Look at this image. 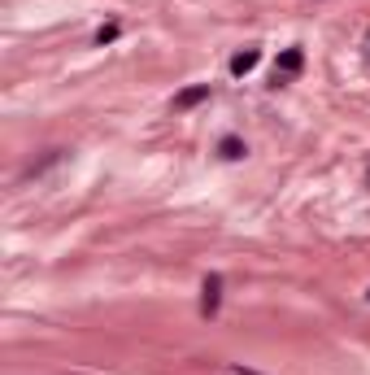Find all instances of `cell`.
Here are the masks:
<instances>
[{"instance_id":"cell-1","label":"cell","mask_w":370,"mask_h":375,"mask_svg":"<svg viewBox=\"0 0 370 375\" xmlns=\"http://www.w3.org/2000/svg\"><path fill=\"white\" fill-rule=\"evenodd\" d=\"M301 70H305V48H283V53H279V61H275V88L292 83Z\"/></svg>"},{"instance_id":"cell-2","label":"cell","mask_w":370,"mask_h":375,"mask_svg":"<svg viewBox=\"0 0 370 375\" xmlns=\"http://www.w3.org/2000/svg\"><path fill=\"white\" fill-rule=\"evenodd\" d=\"M218 310H222V275L214 270V275H205V284H201V314L218 319Z\"/></svg>"},{"instance_id":"cell-3","label":"cell","mask_w":370,"mask_h":375,"mask_svg":"<svg viewBox=\"0 0 370 375\" xmlns=\"http://www.w3.org/2000/svg\"><path fill=\"white\" fill-rule=\"evenodd\" d=\"M209 96H214L209 83H192V88H183V92L175 96V114H187V109H196V105H205Z\"/></svg>"},{"instance_id":"cell-4","label":"cell","mask_w":370,"mask_h":375,"mask_svg":"<svg viewBox=\"0 0 370 375\" xmlns=\"http://www.w3.org/2000/svg\"><path fill=\"white\" fill-rule=\"evenodd\" d=\"M257 61H261V48H244V53L231 57V74H235V79H244L249 70H257Z\"/></svg>"},{"instance_id":"cell-5","label":"cell","mask_w":370,"mask_h":375,"mask_svg":"<svg viewBox=\"0 0 370 375\" xmlns=\"http://www.w3.org/2000/svg\"><path fill=\"white\" fill-rule=\"evenodd\" d=\"M244 153H249V144H244L240 136H222V140H218V157H227V162H240Z\"/></svg>"},{"instance_id":"cell-6","label":"cell","mask_w":370,"mask_h":375,"mask_svg":"<svg viewBox=\"0 0 370 375\" xmlns=\"http://www.w3.org/2000/svg\"><path fill=\"white\" fill-rule=\"evenodd\" d=\"M118 35H122V27H118V22H105V27H101V31H96V44H101V48H105V44H113Z\"/></svg>"},{"instance_id":"cell-7","label":"cell","mask_w":370,"mask_h":375,"mask_svg":"<svg viewBox=\"0 0 370 375\" xmlns=\"http://www.w3.org/2000/svg\"><path fill=\"white\" fill-rule=\"evenodd\" d=\"M235 375H261V371H249V367H231Z\"/></svg>"},{"instance_id":"cell-8","label":"cell","mask_w":370,"mask_h":375,"mask_svg":"<svg viewBox=\"0 0 370 375\" xmlns=\"http://www.w3.org/2000/svg\"><path fill=\"white\" fill-rule=\"evenodd\" d=\"M366 188H370V170H366Z\"/></svg>"},{"instance_id":"cell-9","label":"cell","mask_w":370,"mask_h":375,"mask_svg":"<svg viewBox=\"0 0 370 375\" xmlns=\"http://www.w3.org/2000/svg\"><path fill=\"white\" fill-rule=\"evenodd\" d=\"M366 48H370V40H366Z\"/></svg>"},{"instance_id":"cell-10","label":"cell","mask_w":370,"mask_h":375,"mask_svg":"<svg viewBox=\"0 0 370 375\" xmlns=\"http://www.w3.org/2000/svg\"><path fill=\"white\" fill-rule=\"evenodd\" d=\"M366 297H370V292H366Z\"/></svg>"}]
</instances>
